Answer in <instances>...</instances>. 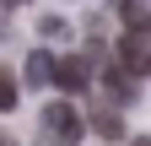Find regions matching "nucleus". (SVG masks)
Returning <instances> with one entry per match:
<instances>
[{
	"instance_id": "nucleus-1",
	"label": "nucleus",
	"mask_w": 151,
	"mask_h": 146,
	"mask_svg": "<svg viewBox=\"0 0 151 146\" xmlns=\"http://www.w3.org/2000/svg\"><path fill=\"white\" fill-rule=\"evenodd\" d=\"M43 135H49L54 146H76V141L86 135V119L60 98V103H49V108H43Z\"/></svg>"
},
{
	"instance_id": "nucleus-2",
	"label": "nucleus",
	"mask_w": 151,
	"mask_h": 146,
	"mask_svg": "<svg viewBox=\"0 0 151 146\" xmlns=\"http://www.w3.org/2000/svg\"><path fill=\"white\" fill-rule=\"evenodd\" d=\"M113 65H119L129 81H140L146 70H151V33H124V38H119V54H113Z\"/></svg>"
},
{
	"instance_id": "nucleus-3",
	"label": "nucleus",
	"mask_w": 151,
	"mask_h": 146,
	"mask_svg": "<svg viewBox=\"0 0 151 146\" xmlns=\"http://www.w3.org/2000/svg\"><path fill=\"white\" fill-rule=\"evenodd\" d=\"M49 81L60 87V92H81V87L92 81V60H86V54H65V60L49 70Z\"/></svg>"
},
{
	"instance_id": "nucleus-4",
	"label": "nucleus",
	"mask_w": 151,
	"mask_h": 146,
	"mask_svg": "<svg viewBox=\"0 0 151 146\" xmlns=\"http://www.w3.org/2000/svg\"><path fill=\"white\" fill-rule=\"evenodd\" d=\"M97 81H103V92H108L113 103H135V98H140V92H135V81H129V76H124V70L113 65V60L97 70Z\"/></svg>"
},
{
	"instance_id": "nucleus-5",
	"label": "nucleus",
	"mask_w": 151,
	"mask_h": 146,
	"mask_svg": "<svg viewBox=\"0 0 151 146\" xmlns=\"http://www.w3.org/2000/svg\"><path fill=\"white\" fill-rule=\"evenodd\" d=\"M92 130H97L103 141H124V119H119V108H97V114H92Z\"/></svg>"
},
{
	"instance_id": "nucleus-6",
	"label": "nucleus",
	"mask_w": 151,
	"mask_h": 146,
	"mask_svg": "<svg viewBox=\"0 0 151 146\" xmlns=\"http://www.w3.org/2000/svg\"><path fill=\"white\" fill-rule=\"evenodd\" d=\"M119 16H124V27H129V33H146V0H124Z\"/></svg>"
},
{
	"instance_id": "nucleus-7",
	"label": "nucleus",
	"mask_w": 151,
	"mask_h": 146,
	"mask_svg": "<svg viewBox=\"0 0 151 146\" xmlns=\"http://www.w3.org/2000/svg\"><path fill=\"white\" fill-rule=\"evenodd\" d=\"M11 108H16V76L0 65V114H11Z\"/></svg>"
},
{
	"instance_id": "nucleus-8",
	"label": "nucleus",
	"mask_w": 151,
	"mask_h": 146,
	"mask_svg": "<svg viewBox=\"0 0 151 146\" xmlns=\"http://www.w3.org/2000/svg\"><path fill=\"white\" fill-rule=\"evenodd\" d=\"M49 70H54V60H49L43 49H38L32 60H27V81H49Z\"/></svg>"
},
{
	"instance_id": "nucleus-9",
	"label": "nucleus",
	"mask_w": 151,
	"mask_h": 146,
	"mask_svg": "<svg viewBox=\"0 0 151 146\" xmlns=\"http://www.w3.org/2000/svg\"><path fill=\"white\" fill-rule=\"evenodd\" d=\"M0 146H16V141H11V135H0Z\"/></svg>"
},
{
	"instance_id": "nucleus-10",
	"label": "nucleus",
	"mask_w": 151,
	"mask_h": 146,
	"mask_svg": "<svg viewBox=\"0 0 151 146\" xmlns=\"http://www.w3.org/2000/svg\"><path fill=\"white\" fill-rule=\"evenodd\" d=\"M0 6H22V0H0Z\"/></svg>"
},
{
	"instance_id": "nucleus-11",
	"label": "nucleus",
	"mask_w": 151,
	"mask_h": 146,
	"mask_svg": "<svg viewBox=\"0 0 151 146\" xmlns=\"http://www.w3.org/2000/svg\"><path fill=\"white\" fill-rule=\"evenodd\" d=\"M135 146H151V141H146V135H140V141H135Z\"/></svg>"
},
{
	"instance_id": "nucleus-12",
	"label": "nucleus",
	"mask_w": 151,
	"mask_h": 146,
	"mask_svg": "<svg viewBox=\"0 0 151 146\" xmlns=\"http://www.w3.org/2000/svg\"><path fill=\"white\" fill-rule=\"evenodd\" d=\"M119 6H124V0H119Z\"/></svg>"
}]
</instances>
